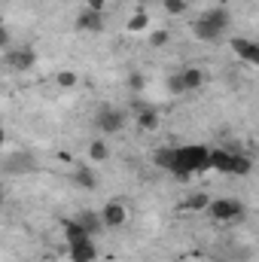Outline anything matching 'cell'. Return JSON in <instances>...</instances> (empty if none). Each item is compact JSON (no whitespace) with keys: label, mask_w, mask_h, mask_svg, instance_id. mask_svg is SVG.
<instances>
[{"label":"cell","mask_w":259,"mask_h":262,"mask_svg":"<svg viewBox=\"0 0 259 262\" xmlns=\"http://www.w3.org/2000/svg\"><path fill=\"white\" fill-rule=\"evenodd\" d=\"M3 143H6V131L0 128V146H3Z\"/></svg>","instance_id":"cell-28"},{"label":"cell","mask_w":259,"mask_h":262,"mask_svg":"<svg viewBox=\"0 0 259 262\" xmlns=\"http://www.w3.org/2000/svg\"><path fill=\"white\" fill-rule=\"evenodd\" d=\"M204 210L210 213L213 223H241V220L247 216V204H244L241 198H229V195L226 198H210Z\"/></svg>","instance_id":"cell-3"},{"label":"cell","mask_w":259,"mask_h":262,"mask_svg":"<svg viewBox=\"0 0 259 262\" xmlns=\"http://www.w3.org/2000/svg\"><path fill=\"white\" fill-rule=\"evenodd\" d=\"M207 171H220V174H235V177H244L253 171V162L241 152H232V149H210L207 156Z\"/></svg>","instance_id":"cell-2"},{"label":"cell","mask_w":259,"mask_h":262,"mask_svg":"<svg viewBox=\"0 0 259 262\" xmlns=\"http://www.w3.org/2000/svg\"><path fill=\"white\" fill-rule=\"evenodd\" d=\"M101 223H104V229H122L128 223V207L122 201H107L101 207Z\"/></svg>","instance_id":"cell-8"},{"label":"cell","mask_w":259,"mask_h":262,"mask_svg":"<svg viewBox=\"0 0 259 262\" xmlns=\"http://www.w3.org/2000/svg\"><path fill=\"white\" fill-rule=\"evenodd\" d=\"M9 43H12L9 28H6V25H0V49H9Z\"/></svg>","instance_id":"cell-26"},{"label":"cell","mask_w":259,"mask_h":262,"mask_svg":"<svg viewBox=\"0 0 259 262\" xmlns=\"http://www.w3.org/2000/svg\"><path fill=\"white\" fill-rule=\"evenodd\" d=\"M55 82H58L61 89H73V85H76V73H73V70H61V73L55 76Z\"/></svg>","instance_id":"cell-24"},{"label":"cell","mask_w":259,"mask_h":262,"mask_svg":"<svg viewBox=\"0 0 259 262\" xmlns=\"http://www.w3.org/2000/svg\"><path fill=\"white\" fill-rule=\"evenodd\" d=\"M95 128L101 131V134H119V131L125 128V113L119 107H98Z\"/></svg>","instance_id":"cell-5"},{"label":"cell","mask_w":259,"mask_h":262,"mask_svg":"<svg viewBox=\"0 0 259 262\" xmlns=\"http://www.w3.org/2000/svg\"><path fill=\"white\" fill-rule=\"evenodd\" d=\"M73 183H76L79 189H98V177H95L92 168H76V171H73Z\"/></svg>","instance_id":"cell-17"},{"label":"cell","mask_w":259,"mask_h":262,"mask_svg":"<svg viewBox=\"0 0 259 262\" xmlns=\"http://www.w3.org/2000/svg\"><path fill=\"white\" fill-rule=\"evenodd\" d=\"M232 49H235V55H238L244 64H250V67L259 64V43L247 40V37H235V40H232Z\"/></svg>","instance_id":"cell-11"},{"label":"cell","mask_w":259,"mask_h":262,"mask_svg":"<svg viewBox=\"0 0 259 262\" xmlns=\"http://www.w3.org/2000/svg\"><path fill=\"white\" fill-rule=\"evenodd\" d=\"M159 122H162L159 110H153V107H143V110H137V128L156 131V128H159Z\"/></svg>","instance_id":"cell-15"},{"label":"cell","mask_w":259,"mask_h":262,"mask_svg":"<svg viewBox=\"0 0 259 262\" xmlns=\"http://www.w3.org/2000/svg\"><path fill=\"white\" fill-rule=\"evenodd\" d=\"M67 256H70V262H95L98 259V247H95L92 238H79V241L67 244Z\"/></svg>","instance_id":"cell-10"},{"label":"cell","mask_w":259,"mask_h":262,"mask_svg":"<svg viewBox=\"0 0 259 262\" xmlns=\"http://www.w3.org/2000/svg\"><path fill=\"white\" fill-rule=\"evenodd\" d=\"M207 156H210V146H204V143L174 146L171 174L180 177V180H189L192 174H204V171H207Z\"/></svg>","instance_id":"cell-1"},{"label":"cell","mask_w":259,"mask_h":262,"mask_svg":"<svg viewBox=\"0 0 259 262\" xmlns=\"http://www.w3.org/2000/svg\"><path fill=\"white\" fill-rule=\"evenodd\" d=\"M146 28H149V12H146V9H134L131 18L125 21V31H128V34H143Z\"/></svg>","instance_id":"cell-16"},{"label":"cell","mask_w":259,"mask_h":262,"mask_svg":"<svg viewBox=\"0 0 259 262\" xmlns=\"http://www.w3.org/2000/svg\"><path fill=\"white\" fill-rule=\"evenodd\" d=\"M6 64L12 67V70H18V73H25V70H31V67L37 64V49H34V46L9 49V52H6Z\"/></svg>","instance_id":"cell-9"},{"label":"cell","mask_w":259,"mask_h":262,"mask_svg":"<svg viewBox=\"0 0 259 262\" xmlns=\"http://www.w3.org/2000/svg\"><path fill=\"white\" fill-rule=\"evenodd\" d=\"M162 9H165L168 15H183V12L189 9V3H186V0H162Z\"/></svg>","instance_id":"cell-22"},{"label":"cell","mask_w":259,"mask_h":262,"mask_svg":"<svg viewBox=\"0 0 259 262\" xmlns=\"http://www.w3.org/2000/svg\"><path fill=\"white\" fill-rule=\"evenodd\" d=\"M207 201H210L207 192H195V195H189L186 201H183V210H189V213H201V210L207 207Z\"/></svg>","instance_id":"cell-19"},{"label":"cell","mask_w":259,"mask_h":262,"mask_svg":"<svg viewBox=\"0 0 259 262\" xmlns=\"http://www.w3.org/2000/svg\"><path fill=\"white\" fill-rule=\"evenodd\" d=\"M204 82H207V76H204L201 67H183V70L168 76V92L171 95H186V92H198Z\"/></svg>","instance_id":"cell-4"},{"label":"cell","mask_w":259,"mask_h":262,"mask_svg":"<svg viewBox=\"0 0 259 262\" xmlns=\"http://www.w3.org/2000/svg\"><path fill=\"white\" fill-rule=\"evenodd\" d=\"M168 43H171V31L162 28V31H153V34H149V46L159 49V46H168Z\"/></svg>","instance_id":"cell-23"},{"label":"cell","mask_w":259,"mask_h":262,"mask_svg":"<svg viewBox=\"0 0 259 262\" xmlns=\"http://www.w3.org/2000/svg\"><path fill=\"white\" fill-rule=\"evenodd\" d=\"M0 171L3 174H31V171H37V159L31 156V152H12V156H6L3 162H0Z\"/></svg>","instance_id":"cell-7"},{"label":"cell","mask_w":259,"mask_h":262,"mask_svg":"<svg viewBox=\"0 0 259 262\" xmlns=\"http://www.w3.org/2000/svg\"><path fill=\"white\" fill-rule=\"evenodd\" d=\"M140 3H143V6H146V3H153V0H140ZM143 6H140V9H143Z\"/></svg>","instance_id":"cell-29"},{"label":"cell","mask_w":259,"mask_h":262,"mask_svg":"<svg viewBox=\"0 0 259 262\" xmlns=\"http://www.w3.org/2000/svg\"><path fill=\"white\" fill-rule=\"evenodd\" d=\"M113 0H85V9H98V12H107Z\"/></svg>","instance_id":"cell-25"},{"label":"cell","mask_w":259,"mask_h":262,"mask_svg":"<svg viewBox=\"0 0 259 262\" xmlns=\"http://www.w3.org/2000/svg\"><path fill=\"white\" fill-rule=\"evenodd\" d=\"M192 37L198 40V43H220V40H223V34H220L213 25H207L201 15L192 21Z\"/></svg>","instance_id":"cell-12"},{"label":"cell","mask_w":259,"mask_h":262,"mask_svg":"<svg viewBox=\"0 0 259 262\" xmlns=\"http://www.w3.org/2000/svg\"><path fill=\"white\" fill-rule=\"evenodd\" d=\"M128 85L140 92V89H143V76H140V73H131V76H128Z\"/></svg>","instance_id":"cell-27"},{"label":"cell","mask_w":259,"mask_h":262,"mask_svg":"<svg viewBox=\"0 0 259 262\" xmlns=\"http://www.w3.org/2000/svg\"><path fill=\"white\" fill-rule=\"evenodd\" d=\"M73 28L79 31V34H101L104 28H107V15L104 12H98V9H79V15H76V21H73Z\"/></svg>","instance_id":"cell-6"},{"label":"cell","mask_w":259,"mask_h":262,"mask_svg":"<svg viewBox=\"0 0 259 262\" xmlns=\"http://www.w3.org/2000/svg\"><path fill=\"white\" fill-rule=\"evenodd\" d=\"M0 207H3V189H0Z\"/></svg>","instance_id":"cell-30"},{"label":"cell","mask_w":259,"mask_h":262,"mask_svg":"<svg viewBox=\"0 0 259 262\" xmlns=\"http://www.w3.org/2000/svg\"><path fill=\"white\" fill-rule=\"evenodd\" d=\"M153 162H156L159 168L171 171V162H174V146H159V149L153 152Z\"/></svg>","instance_id":"cell-21"},{"label":"cell","mask_w":259,"mask_h":262,"mask_svg":"<svg viewBox=\"0 0 259 262\" xmlns=\"http://www.w3.org/2000/svg\"><path fill=\"white\" fill-rule=\"evenodd\" d=\"M201 18H204L207 25H213L220 34H226V31H229V25H232V12H229V9H223V6H213V9H207Z\"/></svg>","instance_id":"cell-13"},{"label":"cell","mask_w":259,"mask_h":262,"mask_svg":"<svg viewBox=\"0 0 259 262\" xmlns=\"http://www.w3.org/2000/svg\"><path fill=\"white\" fill-rule=\"evenodd\" d=\"M110 159V146H107V140H92L89 143V162H107Z\"/></svg>","instance_id":"cell-18"},{"label":"cell","mask_w":259,"mask_h":262,"mask_svg":"<svg viewBox=\"0 0 259 262\" xmlns=\"http://www.w3.org/2000/svg\"><path fill=\"white\" fill-rule=\"evenodd\" d=\"M61 229H64V241L67 244H70V241H79V238H89V235L82 232V226L76 223V216H73V220H64Z\"/></svg>","instance_id":"cell-20"},{"label":"cell","mask_w":259,"mask_h":262,"mask_svg":"<svg viewBox=\"0 0 259 262\" xmlns=\"http://www.w3.org/2000/svg\"><path fill=\"white\" fill-rule=\"evenodd\" d=\"M76 223L82 226V232H85L89 238H95L98 232H104V223H101V213H95V210H82V213L76 216Z\"/></svg>","instance_id":"cell-14"}]
</instances>
